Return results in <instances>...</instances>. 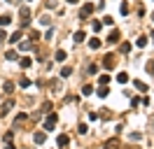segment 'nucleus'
<instances>
[{
    "label": "nucleus",
    "mask_w": 154,
    "mask_h": 149,
    "mask_svg": "<svg viewBox=\"0 0 154 149\" xmlns=\"http://www.w3.org/2000/svg\"><path fill=\"white\" fill-rule=\"evenodd\" d=\"M122 145H119V140L117 138H112V140H107L105 145H103V149H119Z\"/></svg>",
    "instance_id": "obj_5"
},
{
    "label": "nucleus",
    "mask_w": 154,
    "mask_h": 149,
    "mask_svg": "<svg viewBox=\"0 0 154 149\" xmlns=\"http://www.w3.org/2000/svg\"><path fill=\"white\" fill-rule=\"evenodd\" d=\"M21 86H24V89L31 86V79H28V77H21Z\"/></svg>",
    "instance_id": "obj_30"
},
{
    "label": "nucleus",
    "mask_w": 154,
    "mask_h": 149,
    "mask_svg": "<svg viewBox=\"0 0 154 149\" xmlns=\"http://www.w3.org/2000/svg\"><path fill=\"white\" fill-rule=\"evenodd\" d=\"M107 82H110V75H100V77H98V84H100V86H107Z\"/></svg>",
    "instance_id": "obj_15"
},
{
    "label": "nucleus",
    "mask_w": 154,
    "mask_h": 149,
    "mask_svg": "<svg viewBox=\"0 0 154 149\" xmlns=\"http://www.w3.org/2000/svg\"><path fill=\"white\" fill-rule=\"evenodd\" d=\"M89 47H91V49H98V47H100V40H98V37L89 40Z\"/></svg>",
    "instance_id": "obj_19"
},
{
    "label": "nucleus",
    "mask_w": 154,
    "mask_h": 149,
    "mask_svg": "<svg viewBox=\"0 0 154 149\" xmlns=\"http://www.w3.org/2000/svg\"><path fill=\"white\" fill-rule=\"evenodd\" d=\"M98 72V65H89V75H96Z\"/></svg>",
    "instance_id": "obj_34"
},
{
    "label": "nucleus",
    "mask_w": 154,
    "mask_h": 149,
    "mask_svg": "<svg viewBox=\"0 0 154 149\" xmlns=\"http://www.w3.org/2000/svg\"><path fill=\"white\" fill-rule=\"evenodd\" d=\"M12 107H14V100H12V98H9V100H5V105H0V114H2V117H5V114H7V112H9V110H12Z\"/></svg>",
    "instance_id": "obj_3"
},
{
    "label": "nucleus",
    "mask_w": 154,
    "mask_h": 149,
    "mask_svg": "<svg viewBox=\"0 0 154 149\" xmlns=\"http://www.w3.org/2000/svg\"><path fill=\"white\" fill-rule=\"evenodd\" d=\"M135 44H138V47H147V37H138Z\"/></svg>",
    "instance_id": "obj_22"
},
{
    "label": "nucleus",
    "mask_w": 154,
    "mask_h": 149,
    "mask_svg": "<svg viewBox=\"0 0 154 149\" xmlns=\"http://www.w3.org/2000/svg\"><path fill=\"white\" fill-rule=\"evenodd\" d=\"M117 82H119V84H126V82H128V75H126V72H119V75H117Z\"/></svg>",
    "instance_id": "obj_18"
},
{
    "label": "nucleus",
    "mask_w": 154,
    "mask_h": 149,
    "mask_svg": "<svg viewBox=\"0 0 154 149\" xmlns=\"http://www.w3.org/2000/svg\"><path fill=\"white\" fill-rule=\"evenodd\" d=\"M2 91H5L7 96H9V93L14 91V84H12V82H5V84H2Z\"/></svg>",
    "instance_id": "obj_13"
},
{
    "label": "nucleus",
    "mask_w": 154,
    "mask_h": 149,
    "mask_svg": "<svg viewBox=\"0 0 154 149\" xmlns=\"http://www.w3.org/2000/svg\"><path fill=\"white\" fill-rule=\"evenodd\" d=\"M68 142H70V138H68V135H59V140H56V145H59V147H68Z\"/></svg>",
    "instance_id": "obj_7"
},
{
    "label": "nucleus",
    "mask_w": 154,
    "mask_h": 149,
    "mask_svg": "<svg viewBox=\"0 0 154 149\" xmlns=\"http://www.w3.org/2000/svg\"><path fill=\"white\" fill-rule=\"evenodd\" d=\"M68 2H72V5H77V2H80V0H68Z\"/></svg>",
    "instance_id": "obj_36"
},
{
    "label": "nucleus",
    "mask_w": 154,
    "mask_h": 149,
    "mask_svg": "<svg viewBox=\"0 0 154 149\" xmlns=\"http://www.w3.org/2000/svg\"><path fill=\"white\" fill-rule=\"evenodd\" d=\"M33 61L28 58V56H24V58H21V68H28V65H31Z\"/></svg>",
    "instance_id": "obj_25"
},
{
    "label": "nucleus",
    "mask_w": 154,
    "mask_h": 149,
    "mask_svg": "<svg viewBox=\"0 0 154 149\" xmlns=\"http://www.w3.org/2000/svg\"><path fill=\"white\" fill-rule=\"evenodd\" d=\"M103 65H105L107 70H112V68H115V54H107V56L103 58Z\"/></svg>",
    "instance_id": "obj_4"
},
{
    "label": "nucleus",
    "mask_w": 154,
    "mask_h": 149,
    "mask_svg": "<svg viewBox=\"0 0 154 149\" xmlns=\"http://www.w3.org/2000/svg\"><path fill=\"white\" fill-rule=\"evenodd\" d=\"M119 12H122L124 16H126V14H128V2H122V9H119Z\"/></svg>",
    "instance_id": "obj_27"
},
{
    "label": "nucleus",
    "mask_w": 154,
    "mask_h": 149,
    "mask_svg": "<svg viewBox=\"0 0 154 149\" xmlns=\"http://www.w3.org/2000/svg\"><path fill=\"white\" fill-rule=\"evenodd\" d=\"M77 133H82V135H84V133H87V123H80V128H77Z\"/></svg>",
    "instance_id": "obj_32"
},
{
    "label": "nucleus",
    "mask_w": 154,
    "mask_h": 149,
    "mask_svg": "<svg viewBox=\"0 0 154 149\" xmlns=\"http://www.w3.org/2000/svg\"><path fill=\"white\" fill-rule=\"evenodd\" d=\"M117 40H119V30L115 28V30H112V33H110V35H107V42H110V44H115Z\"/></svg>",
    "instance_id": "obj_9"
},
{
    "label": "nucleus",
    "mask_w": 154,
    "mask_h": 149,
    "mask_svg": "<svg viewBox=\"0 0 154 149\" xmlns=\"http://www.w3.org/2000/svg\"><path fill=\"white\" fill-rule=\"evenodd\" d=\"M44 140H47V133H35V142L37 145H42Z\"/></svg>",
    "instance_id": "obj_16"
},
{
    "label": "nucleus",
    "mask_w": 154,
    "mask_h": 149,
    "mask_svg": "<svg viewBox=\"0 0 154 149\" xmlns=\"http://www.w3.org/2000/svg\"><path fill=\"white\" fill-rule=\"evenodd\" d=\"M152 21H154V12H152Z\"/></svg>",
    "instance_id": "obj_37"
},
{
    "label": "nucleus",
    "mask_w": 154,
    "mask_h": 149,
    "mask_svg": "<svg viewBox=\"0 0 154 149\" xmlns=\"http://www.w3.org/2000/svg\"><path fill=\"white\" fill-rule=\"evenodd\" d=\"M152 40H154V33H152Z\"/></svg>",
    "instance_id": "obj_38"
},
{
    "label": "nucleus",
    "mask_w": 154,
    "mask_h": 149,
    "mask_svg": "<svg viewBox=\"0 0 154 149\" xmlns=\"http://www.w3.org/2000/svg\"><path fill=\"white\" fill-rule=\"evenodd\" d=\"M21 37H24V35H21V30H16L14 35H9V42H21Z\"/></svg>",
    "instance_id": "obj_14"
},
{
    "label": "nucleus",
    "mask_w": 154,
    "mask_h": 149,
    "mask_svg": "<svg viewBox=\"0 0 154 149\" xmlns=\"http://www.w3.org/2000/svg\"><path fill=\"white\" fill-rule=\"evenodd\" d=\"M19 14H21V28H28L31 26V9L28 7H21Z\"/></svg>",
    "instance_id": "obj_1"
},
{
    "label": "nucleus",
    "mask_w": 154,
    "mask_h": 149,
    "mask_svg": "<svg viewBox=\"0 0 154 149\" xmlns=\"http://www.w3.org/2000/svg\"><path fill=\"white\" fill-rule=\"evenodd\" d=\"M107 93H110V91H107V86H100V89L96 91V96H98V98H105Z\"/></svg>",
    "instance_id": "obj_17"
},
{
    "label": "nucleus",
    "mask_w": 154,
    "mask_h": 149,
    "mask_svg": "<svg viewBox=\"0 0 154 149\" xmlns=\"http://www.w3.org/2000/svg\"><path fill=\"white\" fill-rule=\"evenodd\" d=\"M5 149H16V147H14V145H12V142H9V145H5Z\"/></svg>",
    "instance_id": "obj_35"
},
{
    "label": "nucleus",
    "mask_w": 154,
    "mask_h": 149,
    "mask_svg": "<svg viewBox=\"0 0 154 149\" xmlns=\"http://www.w3.org/2000/svg\"><path fill=\"white\" fill-rule=\"evenodd\" d=\"M5 58H7V61H16L19 56H16V51H12V49H9V51L5 54Z\"/></svg>",
    "instance_id": "obj_20"
},
{
    "label": "nucleus",
    "mask_w": 154,
    "mask_h": 149,
    "mask_svg": "<svg viewBox=\"0 0 154 149\" xmlns=\"http://www.w3.org/2000/svg\"><path fill=\"white\" fill-rule=\"evenodd\" d=\"M103 28V21H93V30H100Z\"/></svg>",
    "instance_id": "obj_33"
},
{
    "label": "nucleus",
    "mask_w": 154,
    "mask_h": 149,
    "mask_svg": "<svg viewBox=\"0 0 154 149\" xmlns=\"http://www.w3.org/2000/svg\"><path fill=\"white\" fill-rule=\"evenodd\" d=\"M9 21H12V16H9V14H2V16H0V28H2V26H9Z\"/></svg>",
    "instance_id": "obj_10"
},
{
    "label": "nucleus",
    "mask_w": 154,
    "mask_h": 149,
    "mask_svg": "<svg viewBox=\"0 0 154 149\" xmlns=\"http://www.w3.org/2000/svg\"><path fill=\"white\" fill-rule=\"evenodd\" d=\"M82 93H84V96H91V93H93V86H91V84H87V86L82 89Z\"/></svg>",
    "instance_id": "obj_21"
},
{
    "label": "nucleus",
    "mask_w": 154,
    "mask_h": 149,
    "mask_svg": "<svg viewBox=\"0 0 154 149\" xmlns=\"http://www.w3.org/2000/svg\"><path fill=\"white\" fill-rule=\"evenodd\" d=\"M133 86H135L138 91H147V84H145V82H140V79H135V82H133Z\"/></svg>",
    "instance_id": "obj_12"
},
{
    "label": "nucleus",
    "mask_w": 154,
    "mask_h": 149,
    "mask_svg": "<svg viewBox=\"0 0 154 149\" xmlns=\"http://www.w3.org/2000/svg\"><path fill=\"white\" fill-rule=\"evenodd\" d=\"M42 110H44V112H49V110H52V103H49V100H47V103H42Z\"/></svg>",
    "instance_id": "obj_31"
},
{
    "label": "nucleus",
    "mask_w": 154,
    "mask_h": 149,
    "mask_svg": "<svg viewBox=\"0 0 154 149\" xmlns=\"http://www.w3.org/2000/svg\"><path fill=\"white\" fill-rule=\"evenodd\" d=\"M91 12H93V5H91V2H87V5L82 7V12H80V16H82V19H87V16L91 14Z\"/></svg>",
    "instance_id": "obj_6"
},
{
    "label": "nucleus",
    "mask_w": 154,
    "mask_h": 149,
    "mask_svg": "<svg viewBox=\"0 0 154 149\" xmlns=\"http://www.w3.org/2000/svg\"><path fill=\"white\" fill-rule=\"evenodd\" d=\"M54 58L59 61V63H63V61L68 58V54H65V51H63V49H59V51H56V56H54Z\"/></svg>",
    "instance_id": "obj_11"
},
{
    "label": "nucleus",
    "mask_w": 154,
    "mask_h": 149,
    "mask_svg": "<svg viewBox=\"0 0 154 149\" xmlns=\"http://www.w3.org/2000/svg\"><path fill=\"white\" fill-rule=\"evenodd\" d=\"M84 37H87V35H84V30H77V33L72 35V40H75V44H80V42H84Z\"/></svg>",
    "instance_id": "obj_8"
},
{
    "label": "nucleus",
    "mask_w": 154,
    "mask_h": 149,
    "mask_svg": "<svg viewBox=\"0 0 154 149\" xmlns=\"http://www.w3.org/2000/svg\"><path fill=\"white\" fill-rule=\"evenodd\" d=\"M72 75V68H63L61 70V77H70Z\"/></svg>",
    "instance_id": "obj_23"
},
{
    "label": "nucleus",
    "mask_w": 154,
    "mask_h": 149,
    "mask_svg": "<svg viewBox=\"0 0 154 149\" xmlns=\"http://www.w3.org/2000/svg\"><path fill=\"white\" fill-rule=\"evenodd\" d=\"M147 72H150V75H154V58L147 63Z\"/></svg>",
    "instance_id": "obj_28"
},
{
    "label": "nucleus",
    "mask_w": 154,
    "mask_h": 149,
    "mask_svg": "<svg viewBox=\"0 0 154 149\" xmlns=\"http://www.w3.org/2000/svg\"><path fill=\"white\" fill-rule=\"evenodd\" d=\"M103 24H105V26H112V24H115V19H112V16H105V19H103Z\"/></svg>",
    "instance_id": "obj_29"
},
{
    "label": "nucleus",
    "mask_w": 154,
    "mask_h": 149,
    "mask_svg": "<svg viewBox=\"0 0 154 149\" xmlns=\"http://www.w3.org/2000/svg\"><path fill=\"white\" fill-rule=\"evenodd\" d=\"M12 138H14V133H5V138H2V140H5V145H9V142H12Z\"/></svg>",
    "instance_id": "obj_26"
},
{
    "label": "nucleus",
    "mask_w": 154,
    "mask_h": 149,
    "mask_svg": "<svg viewBox=\"0 0 154 149\" xmlns=\"http://www.w3.org/2000/svg\"><path fill=\"white\" fill-rule=\"evenodd\" d=\"M119 49H122V54H128V51H131V44H128V42H124Z\"/></svg>",
    "instance_id": "obj_24"
},
{
    "label": "nucleus",
    "mask_w": 154,
    "mask_h": 149,
    "mask_svg": "<svg viewBox=\"0 0 154 149\" xmlns=\"http://www.w3.org/2000/svg\"><path fill=\"white\" fill-rule=\"evenodd\" d=\"M56 121H59V114H49V117H47V121H44V130H54Z\"/></svg>",
    "instance_id": "obj_2"
}]
</instances>
